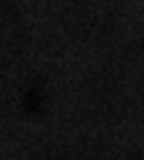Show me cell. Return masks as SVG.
Here are the masks:
<instances>
[{"label": "cell", "mask_w": 144, "mask_h": 160, "mask_svg": "<svg viewBox=\"0 0 144 160\" xmlns=\"http://www.w3.org/2000/svg\"><path fill=\"white\" fill-rule=\"evenodd\" d=\"M45 103H47V95H45V89L35 83V85L28 87V91L24 93L23 99V108L27 113H41L45 109Z\"/></svg>", "instance_id": "obj_1"}]
</instances>
